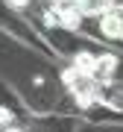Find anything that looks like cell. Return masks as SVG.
Here are the masks:
<instances>
[{
  "label": "cell",
  "mask_w": 123,
  "mask_h": 132,
  "mask_svg": "<svg viewBox=\"0 0 123 132\" xmlns=\"http://www.w3.org/2000/svg\"><path fill=\"white\" fill-rule=\"evenodd\" d=\"M6 132H18V129H6Z\"/></svg>",
  "instance_id": "cell-7"
},
{
  "label": "cell",
  "mask_w": 123,
  "mask_h": 132,
  "mask_svg": "<svg viewBox=\"0 0 123 132\" xmlns=\"http://www.w3.org/2000/svg\"><path fill=\"white\" fill-rule=\"evenodd\" d=\"M100 29H103L109 38H120V29H123V21H120V15H114V12H109V15H103V21H100Z\"/></svg>",
  "instance_id": "cell-2"
},
{
  "label": "cell",
  "mask_w": 123,
  "mask_h": 132,
  "mask_svg": "<svg viewBox=\"0 0 123 132\" xmlns=\"http://www.w3.org/2000/svg\"><path fill=\"white\" fill-rule=\"evenodd\" d=\"M9 3H12V6H27L29 0H9Z\"/></svg>",
  "instance_id": "cell-6"
},
{
  "label": "cell",
  "mask_w": 123,
  "mask_h": 132,
  "mask_svg": "<svg viewBox=\"0 0 123 132\" xmlns=\"http://www.w3.org/2000/svg\"><path fill=\"white\" fill-rule=\"evenodd\" d=\"M79 21H82L79 9H61V12H59V24L67 27V29H76V27H79Z\"/></svg>",
  "instance_id": "cell-3"
},
{
  "label": "cell",
  "mask_w": 123,
  "mask_h": 132,
  "mask_svg": "<svg viewBox=\"0 0 123 132\" xmlns=\"http://www.w3.org/2000/svg\"><path fill=\"white\" fill-rule=\"evenodd\" d=\"M97 65H100V62L91 56V53H76V59H73V71L82 73V76H94L97 73Z\"/></svg>",
  "instance_id": "cell-1"
},
{
  "label": "cell",
  "mask_w": 123,
  "mask_h": 132,
  "mask_svg": "<svg viewBox=\"0 0 123 132\" xmlns=\"http://www.w3.org/2000/svg\"><path fill=\"white\" fill-rule=\"evenodd\" d=\"M12 120V112L9 109H0V123H9Z\"/></svg>",
  "instance_id": "cell-5"
},
{
  "label": "cell",
  "mask_w": 123,
  "mask_h": 132,
  "mask_svg": "<svg viewBox=\"0 0 123 132\" xmlns=\"http://www.w3.org/2000/svg\"><path fill=\"white\" fill-rule=\"evenodd\" d=\"M97 62H100L97 71H103V73H111L114 65H117V59H114V56H103V59H97Z\"/></svg>",
  "instance_id": "cell-4"
},
{
  "label": "cell",
  "mask_w": 123,
  "mask_h": 132,
  "mask_svg": "<svg viewBox=\"0 0 123 132\" xmlns=\"http://www.w3.org/2000/svg\"><path fill=\"white\" fill-rule=\"evenodd\" d=\"M120 38H123V29H120Z\"/></svg>",
  "instance_id": "cell-8"
}]
</instances>
